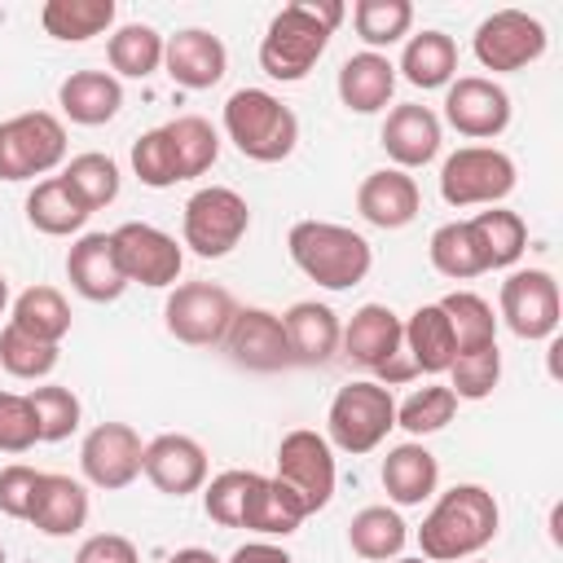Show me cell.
Returning a JSON list of instances; mask_svg holds the SVG:
<instances>
[{"instance_id": "obj_5", "label": "cell", "mask_w": 563, "mask_h": 563, "mask_svg": "<svg viewBox=\"0 0 563 563\" xmlns=\"http://www.w3.org/2000/svg\"><path fill=\"white\" fill-rule=\"evenodd\" d=\"M391 427H396V400H391L387 383H374V378L339 387L330 400V413H325L330 444L352 453V457L374 453Z\"/></svg>"}, {"instance_id": "obj_48", "label": "cell", "mask_w": 563, "mask_h": 563, "mask_svg": "<svg viewBox=\"0 0 563 563\" xmlns=\"http://www.w3.org/2000/svg\"><path fill=\"white\" fill-rule=\"evenodd\" d=\"M35 484H40V471L35 466L9 462L0 471V510L9 519H26L31 515V501H35Z\"/></svg>"}, {"instance_id": "obj_44", "label": "cell", "mask_w": 563, "mask_h": 563, "mask_svg": "<svg viewBox=\"0 0 563 563\" xmlns=\"http://www.w3.org/2000/svg\"><path fill=\"white\" fill-rule=\"evenodd\" d=\"M453 413H457V396L440 383H427L396 405V427H405L409 435H431V431L449 427Z\"/></svg>"}, {"instance_id": "obj_46", "label": "cell", "mask_w": 563, "mask_h": 563, "mask_svg": "<svg viewBox=\"0 0 563 563\" xmlns=\"http://www.w3.org/2000/svg\"><path fill=\"white\" fill-rule=\"evenodd\" d=\"M255 479H260V471H220L202 488L207 519H216L220 528H242V510H246V497H251Z\"/></svg>"}, {"instance_id": "obj_1", "label": "cell", "mask_w": 563, "mask_h": 563, "mask_svg": "<svg viewBox=\"0 0 563 563\" xmlns=\"http://www.w3.org/2000/svg\"><path fill=\"white\" fill-rule=\"evenodd\" d=\"M343 13L347 9L339 0H295L282 13H273L260 40V70L277 84H299L321 62Z\"/></svg>"}, {"instance_id": "obj_52", "label": "cell", "mask_w": 563, "mask_h": 563, "mask_svg": "<svg viewBox=\"0 0 563 563\" xmlns=\"http://www.w3.org/2000/svg\"><path fill=\"white\" fill-rule=\"evenodd\" d=\"M4 308H9V282H4V273H0V317H4Z\"/></svg>"}, {"instance_id": "obj_13", "label": "cell", "mask_w": 563, "mask_h": 563, "mask_svg": "<svg viewBox=\"0 0 563 563\" xmlns=\"http://www.w3.org/2000/svg\"><path fill=\"white\" fill-rule=\"evenodd\" d=\"M501 321L510 325L515 339H554L559 334V312H563V299H559V282L545 273V268H519L501 282Z\"/></svg>"}, {"instance_id": "obj_28", "label": "cell", "mask_w": 563, "mask_h": 563, "mask_svg": "<svg viewBox=\"0 0 563 563\" xmlns=\"http://www.w3.org/2000/svg\"><path fill=\"white\" fill-rule=\"evenodd\" d=\"M396 92V66L383 53H352L339 66V101L356 114H378Z\"/></svg>"}, {"instance_id": "obj_27", "label": "cell", "mask_w": 563, "mask_h": 563, "mask_svg": "<svg viewBox=\"0 0 563 563\" xmlns=\"http://www.w3.org/2000/svg\"><path fill=\"white\" fill-rule=\"evenodd\" d=\"M378 475H383V488H387V497L396 506H422L440 484V462H435V453L427 444L409 440V444L387 449Z\"/></svg>"}, {"instance_id": "obj_20", "label": "cell", "mask_w": 563, "mask_h": 563, "mask_svg": "<svg viewBox=\"0 0 563 563\" xmlns=\"http://www.w3.org/2000/svg\"><path fill=\"white\" fill-rule=\"evenodd\" d=\"M356 211L374 224V229H405L418 211H422V194L418 180L400 167H378L361 180L356 189Z\"/></svg>"}, {"instance_id": "obj_22", "label": "cell", "mask_w": 563, "mask_h": 563, "mask_svg": "<svg viewBox=\"0 0 563 563\" xmlns=\"http://www.w3.org/2000/svg\"><path fill=\"white\" fill-rule=\"evenodd\" d=\"M282 325H286V343H290V361L295 365H330L334 361L343 325H339L330 303L299 299V303L286 308Z\"/></svg>"}, {"instance_id": "obj_37", "label": "cell", "mask_w": 563, "mask_h": 563, "mask_svg": "<svg viewBox=\"0 0 563 563\" xmlns=\"http://www.w3.org/2000/svg\"><path fill=\"white\" fill-rule=\"evenodd\" d=\"M427 255H431V268L444 273V277H453V282H471V277L488 273V264L479 255V242H475V233H471L466 220L440 224L431 233V242H427Z\"/></svg>"}, {"instance_id": "obj_34", "label": "cell", "mask_w": 563, "mask_h": 563, "mask_svg": "<svg viewBox=\"0 0 563 563\" xmlns=\"http://www.w3.org/2000/svg\"><path fill=\"white\" fill-rule=\"evenodd\" d=\"M466 224H471L488 268H510L528 251V224H523V216H515L506 207H488V211L471 216Z\"/></svg>"}, {"instance_id": "obj_30", "label": "cell", "mask_w": 563, "mask_h": 563, "mask_svg": "<svg viewBox=\"0 0 563 563\" xmlns=\"http://www.w3.org/2000/svg\"><path fill=\"white\" fill-rule=\"evenodd\" d=\"M396 70L413 88H422V92L449 88L453 75H457V44H453V35H444V31H418V35H409Z\"/></svg>"}, {"instance_id": "obj_15", "label": "cell", "mask_w": 563, "mask_h": 563, "mask_svg": "<svg viewBox=\"0 0 563 563\" xmlns=\"http://www.w3.org/2000/svg\"><path fill=\"white\" fill-rule=\"evenodd\" d=\"M145 444L128 422H97L79 444V471L92 488L119 493L141 475Z\"/></svg>"}, {"instance_id": "obj_6", "label": "cell", "mask_w": 563, "mask_h": 563, "mask_svg": "<svg viewBox=\"0 0 563 563\" xmlns=\"http://www.w3.org/2000/svg\"><path fill=\"white\" fill-rule=\"evenodd\" d=\"M519 172L515 158L497 145H462L440 167V198L449 207H497L510 198Z\"/></svg>"}, {"instance_id": "obj_47", "label": "cell", "mask_w": 563, "mask_h": 563, "mask_svg": "<svg viewBox=\"0 0 563 563\" xmlns=\"http://www.w3.org/2000/svg\"><path fill=\"white\" fill-rule=\"evenodd\" d=\"M40 444L31 400L18 391H0V453H26Z\"/></svg>"}, {"instance_id": "obj_11", "label": "cell", "mask_w": 563, "mask_h": 563, "mask_svg": "<svg viewBox=\"0 0 563 563\" xmlns=\"http://www.w3.org/2000/svg\"><path fill=\"white\" fill-rule=\"evenodd\" d=\"M238 303L224 286L216 282H185L167 295L163 303V321H167V334L189 343V347H211V343H224L229 334V321H233Z\"/></svg>"}, {"instance_id": "obj_55", "label": "cell", "mask_w": 563, "mask_h": 563, "mask_svg": "<svg viewBox=\"0 0 563 563\" xmlns=\"http://www.w3.org/2000/svg\"><path fill=\"white\" fill-rule=\"evenodd\" d=\"M471 563H488V559H471Z\"/></svg>"}, {"instance_id": "obj_26", "label": "cell", "mask_w": 563, "mask_h": 563, "mask_svg": "<svg viewBox=\"0 0 563 563\" xmlns=\"http://www.w3.org/2000/svg\"><path fill=\"white\" fill-rule=\"evenodd\" d=\"M400 339H405V352H409V365L418 374H449L453 356H457V343H453V330H449V317L440 303H422L413 308L405 321H400Z\"/></svg>"}, {"instance_id": "obj_21", "label": "cell", "mask_w": 563, "mask_h": 563, "mask_svg": "<svg viewBox=\"0 0 563 563\" xmlns=\"http://www.w3.org/2000/svg\"><path fill=\"white\" fill-rule=\"evenodd\" d=\"M66 277L75 286V295H84L88 303H114L128 290L110 233H84L66 255Z\"/></svg>"}, {"instance_id": "obj_3", "label": "cell", "mask_w": 563, "mask_h": 563, "mask_svg": "<svg viewBox=\"0 0 563 563\" xmlns=\"http://www.w3.org/2000/svg\"><path fill=\"white\" fill-rule=\"evenodd\" d=\"M286 251H290L295 268L308 282L325 286V290H347V286L365 282V273L374 264L369 242L356 229L334 224V220H299V224H290Z\"/></svg>"}, {"instance_id": "obj_24", "label": "cell", "mask_w": 563, "mask_h": 563, "mask_svg": "<svg viewBox=\"0 0 563 563\" xmlns=\"http://www.w3.org/2000/svg\"><path fill=\"white\" fill-rule=\"evenodd\" d=\"M26 523H35L44 537H70L88 523V488L70 475H57V471H40V484H35V501H31V515Z\"/></svg>"}, {"instance_id": "obj_49", "label": "cell", "mask_w": 563, "mask_h": 563, "mask_svg": "<svg viewBox=\"0 0 563 563\" xmlns=\"http://www.w3.org/2000/svg\"><path fill=\"white\" fill-rule=\"evenodd\" d=\"M75 563H141V554H136V545H132L128 537H119V532H97V537H88V541L79 545Z\"/></svg>"}, {"instance_id": "obj_42", "label": "cell", "mask_w": 563, "mask_h": 563, "mask_svg": "<svg viewBox=\"0 0 563 563\" xmlns=\"http://www.w3.org/2000/svg\"><path fill=\"white\" fill-rule=\"evenodd\" d=\"M62 176H66L70 189L88 202V211H101V207H110V202L119 198V167H114L110 154H97V150L75 154Z\"/></svg>"}, {"instance_id": "obj_17", "label": "cell", "mask_w": 563, "mask_h": 563, "mask_svg": "<svg viewBox=\"0 0 563 563\" xmlns=\"http://www.w3.org/2000/svg\"><path fill=\"white\" fill-rule=\"evenodd\" d=\"M224 347L233 356V365L255 369V374H277L290 361V343H286V325L277 312L268 308H238L224 334Z\"/></svg>"}, {"instance_id": "obj_10", "label": "cell", "mask_w": 563, "mask_h": 563, "mask_svg": "<svg viewBox=\"0 0 563 563\" xmlns=\"http://www.w3.org/2000/svg\"><path fill=\"white\" fill-rule=\"evenodd\" d=\"M282 488L295 493V501L317 515L330 506L334 497V453H330V440L299 427V431H286L282 444H277V475H273Z\"/></svg>"}, {"instance_id": "obj_8", "label": "cell", "mask_w": 563, "mask_h": 563, "mask_svg": "<svg viewBox=\"0 0 563 563\" xmlns=\"http://www.w3.org/2000/svg\"><path fill=\"white\" fill-rule=\"evenodd\" d=\"M66 158V128L48 110H22L0 123V180L48 176Z\"/></svg>"}, {"instance_id": "obj_53", "label": "cell", "mask_w": 563, "mask_h": 563, "mask_svg": "<svg viewBox=\"0 0 563 563\" xmlns=\"http://www.w3.org/2000/svg\"><path fill=\"white\" fill-rule=\"evenodd\" d=\"M391 563H427V559H422V554H418V559H391Z\"/></svg>"}, {"instance_id": "obj_16", "label": "cell", "mask_w": 563, "mask_h": 563, "mask_svg": "<svg viewBox=\"0 0 563 563\" xmlns=\"http://www.w3.org/2000/svg\"><path fill=\"white\" fill-rule=\"evenodd\" d=\"M444 119L471 141H493L510 128V92L484 75H457L444 88Z\"/></svg>"}, {"instance_id": "obj_40", "label": "cell", "mask_w": 563, "mask_h": 563, "mask_svg": "<svg viewBox=\"0 0 563 563\" xmlns=\"http://www.w3.org/2000/svg\"><path fill=\"white\" fill-rule=\"evenodd\" d=\"M26 400H31V413H35L40 444H57V440H66V435L79 431L84 409H79V396H75L70 387H62V383H44V387H31Z\"/></svg>"}, {"instance_id": "obj_12", "label": "cell", "mask_w": 563, "mask_h": 563, "mask_svg": "<svg viewBox=\"0 0 563 563\" xmlns=\"http://www.w3.org/2000/svg\"><path fill=\"white\" fill-rule=\"evenodd\" d=\"M110 242H114V260H119V273L128 286L132 282L154 286V290L176 286V277L185 268V251L172 233H163L145 220H128L110 233Z\"/></svg>"}, {"instance_id": "obj_31", "label": "cell", "mask_w": 563, "mask_h": 563, "mask_svg": "<svg viewBox=\"0 0 563 563\" xmlns=\"http://www.w3.org/2000/svg\"><path fill=\"white\" fill-rule=\"evenodd\" d=\"M158 132H163V141H167L176 180H194V176L211 172V163L220 158V136H216V128H211L202 114H180V119L163 123Z\"/></svg>"}, {"instance_id": "obj_51", "label": "cell", "mask_w": 563, "mask_h": 563, "mask_svg": "<svg viewBox=\"0 0 563 563\" xmlns=\"http://www.w3.org/2000/svg\"><path fill=\"white\" fill-rule=\"evenodd\" d=\"M167 563H220V559L211 550H202V545H185V550L167 554Z\"/></svg>"}, {"instance_id": "obj_38", "label": "cell", "mask_w": 563, "mask_h": 563, "mask_svg": "<svg viewBox=\"0 0 563 563\" xmlns=\"http://www.w3.org/2000/svg\"><path fill=\"white\" fill-rule=\"evenodd\" d=\"M440 308H444V317H449L457 356L497 343V317H493V303H488L484 295H475V290H453V295L440 299Z\"/></svg>"}, {"instance_id": "obj_32", "label": "cell", "mask_w": 563, "mask_h": 563, "mask_svg": "<svg viewBox=\"0 0 563 563\" xmlns=\"http://www.w3.org/2000/svg\"><path fill=\"white\" fill-rule=\"evenodd\" d=\"M303 519H308V510L295 501L290 488H282L273 475L255 479V488L246 497V510H242V528H251L260 537H290Z\"/></svg>"}, {"instance_id": "obj_39", "label": "cell", "mask_w": 563, "mask_h": 563, "mask_svg": "<svg viewBox=\"0 0 563 563\" xmlns=\"http://www.w3.org/2000/svg\"><path fill=\"white\" fill-rule=\"evenodd\" d=\"M106 57H110V70H119L123 79H150L163 66V35L145 22H128L110 35Z\"/></svg>"}, {"instance_id": "obj_35", "label": "cell", "mask_w": 563, "mask_h": 563, "mask_svg": "<svg viewBox=\"0 0 563 563\" xmlns=\"http://www.w3.org/2000/svg\"><path fill=\"white\" fill-rule=\"evenodd\" d=\"M9 325H18L22 334L31 339H44V343H62L70 334V303L62 299V290L53 286H31L13 299V317Z\"/></svg>"}, {"instance_id": "obj_14", "label": "cell", "mask_w": 563, "mask_h": 563, "mask_svg": "<svg viewBox=\"0 0 563 563\" xmlns=\"http://www.w3.org/2000/svg\"><path fill=\"white\" fill-rule=\"evenodd\" d=\"M475 57L484 70L510 75L532 66L545 53V26L523 9H497L475 26Z\"/></svg>"}, {"instance_id": "obj_36", "label": "cell", "mask_w": 563, "mask_h": 563, "mask_svg": "<svg viewBox=\"0 0 563 563\" xmlns=\"http://www.w3.org/2000/svg\"><path fill=\"white\" fill-rule=\"evenodd\" d=\"M40 22L53 40L84 44L114 22V0H48L40 9Z\"/></svg>"}, {"instance_id": "obj_4", "label": "cell", "mask_w": 563, "mask_h": 563, "mask_svg": "<svg viewBox=\"0 0 563 563\" xmlns=\"http://www.w3.org/2000/svg\"><path fill=\"white\" fill-rule=\"evenodd\" d=\"M224 132L238 145V154H246L255 163H282L299 145L295 110L264 88H238L224 101Z\"/></svg>"}, {"instance_id": "obj_18", "label": "cell", "mask_w": 563, "mask_h": 563, "mask_svg": "<svg viewBox=\"0 0 563 563\" xmlns=\"http://www.w3.org/2000/svg\"><path fill=\"white\" fill-rule=\"evenodd\" d=\"M141 475L167 497H189V493H198L207 484V449L194 435L163 431V435H154L145 444Z\"/></svg>"}, {"instance_id": "obj_29", "label": "cell", "mask_w": 563, "mask_h": 563, "mask_svg": "<svg viewBox=\"0 0 563 563\" xmlns=\"http://www.w3.org/2000/svg\"><path fill=\"white\" fill-rule=\"evenodd\" d=\"M88 202L70 189V180L66 176H48V180H40L31 194H26V220H31V229H40V233H48V238H70V233H79L84 224H88Z\"/></svg>"}, {"instance_id": "obj_54", "label": "cell", "mask_w": 563, "mask_h": 563, "mask_svg": "<svg viewBox=\"0 0 563 563\" xmlns=\"http://www.w3.org/2000/svg\"><path fill=\"white\" fill-rule=\"evenodd\" d=\"M0 563H4V545H0Z\"/></svg>"}, {"instance_id": "obj_19", "label": "cell", "mask_w": 563, "mask_h": 563, "mask_svg": "<svg viewBox=\"0 0 563 563\" xmlns=\"http://www.w3.org/2000/svg\"><path fill=\"white\" fill-rule=\"evenodd\" d=\"M163 66H167L172 84L202 92V88H216L224 79L229 53H224L220 35H211L202 26H185L172 40H163Z\"/></svg>"}, {"instance_id": "obj_23", "label": "cell", "mask_w": 563, "mask_h": 563, "mask_svg": "<svg viewBox=\"0 0 563 563\" xmlns=\"http://www.w3.org/2000/svg\"><path fill=\"white\" fill-rule=\"evenodd\" d=\"M383 150L387 158L409 172V167H427L440 154V119L427 106H396L383 119Z\"/></svg>"}, {"instance_id": "obj_33", "label": "cell", "mask_w": 563, "mask_h": 563, "mask_svg": "<svg viewBox=\"0 0 563 563\" xmlns=\"http://www.w3.org/2000/svg\"><path fill=\"white\" fill-rule=\"evenodd\" d=\"M405 541H409V528H405V519H400L391 506H365V510H356L352 523H347V545H352L361 559H369V563L400 559Z\"/></svg>"}, {"instance_id": "obj_9", "label": "cell", "mask_w": 563, "mask_h": 563, "mask_svg": "<svg viewBox=\"0 0 563 563\" xmlns=\"http://www.w3.org/2000/svg\"><path fill=\"white\" fill-rule=\"evenodd\" d=\"M339 347H343V356H347L352 365L374 369V374L387 378V383H405V378L418 374L409 361H400V352H405L400 317H396L387 303H365V308H356L352 321H347L343 334H339Z\"/></svg>"}, {"instance_id": "obj_43", "label": "cell", "mask_w": 563, "mask_h": 563, "mask_svg": "<svg viewBox=\"0 0 563 563\" xmlns=\"http://www.w3.org/2000/svg\"><path fill=\"white\" fill-rule=\"evenodd\" d=\"M57 361H62L57 343L31 339V334H22L18 325H4V330H0V365H4L13 378H26V383L48 378V374L57 369Z\"/></svg>"}, {"instance_id": "obj_41", "label": "cell", "mask_w": 563, "mask_h": 563, "mask_svg": "<svg viewBox=\"0 0 563 563\" xmlns=\"http://www.w3.org/2000/svg\"><path fill=\"white\" fill-rule=\"evenodd\" d=\"M352 22H356V35L369 44V53H378V48L396 44L400 35H409L413 4L409 0H356Z\"/></svg>"}, {"instance_id": "obj_45", "label": "cell", "mask_w": 563, "mask_h": 563, "mask_svg": "<svg viewBox=\"0 0 563 563\" xmlns=\"http://www.w3.org/2000/svg\"><path fill=\"white\" fill-rule=\"evenodd\" d=\"M497 378H501V347L497 343L493 347H479V352H462L449 365V391L457 400H484V396H493Z\"/></svg>"}, {"instance_id": "obj_50", "label": "cell", "mask_w": 563, "mask_h": 563, "mask_svg": "<svg viewBox=\"0 0 563 563\" xmlns=\"http://www.w3.org/2000/svg\"><path fill=\"white\" fill-rule=\"evenodd\" d=\"M229 563H295V559L273 541H246V545H238L229 554Z\"/></svg>"}, {"instance_id": "obj_7", "label": "cell", "mask_w": 563, "mask_h": 563, "mask_svg": "<svg viewBox=\"0 0 563 563\" xmlns=\"http://www.w3.org/2000/svg\"><path fill=\"white\" fill-rule=\"evenodd\" d=\"M251 229V207L238 189L229 185H207L198 189L189 202H185V216H180V238L194 255L202 260H220L229 255Z\"/></svg>"}, {"instance_id": "obj_2", "label": "cell", "mask_w": 563, "mask_h": 563, "mask_svg": "<svg viewBox=\"0 0 563 563\" xmlns=\"http://www.w3.org/2000/svg\"><path fill=\"white\" fill-rule=\"evenodd\" d=\"M501 510L484 484H453L440 493L431 515L418 528V545L427 563H462L475 559L493 537H497Z\"/></svg>"}, {"instance_id": "obj_25", "label": "cell", "mask_w": 563, "mask_h": 563, "mask_svg": "<svg viewBox=\"0 0 563 563\" xmlns=\"http://www.w3.org/2000/svg\"><path fill=\"white\" fill-rule=\"evenodd\" d=\"M57 106L70 123L79 128H101L119 114L123 106V84L110 75V70H75L62 79L57 88Z\"/></svg>"}]
</instances>
